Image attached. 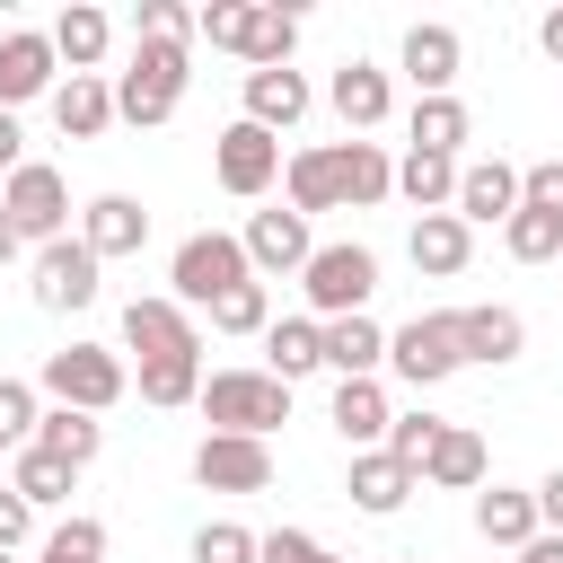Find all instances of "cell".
<instances>
[{"instance_id":"obj_1","label":"cell","mask_w":563,"mask_h":563,"mask_svg":"<svg viewBox=\"0 0 563 563\" xmlns=\"http://www.w3.org/2000/svg\"><path fill=\"white\" fill-rule=\"evenodd\" d=\"M282 185H290V211L317 220V211H369L396 194V158L378 141H325V150H290L282 158Z\"/></svg>"},{"instance_id":"obj_2","label":"cell","mask_w":563,"mask_h":563,"mask_svg":"<svg viewBox=\"0 0 563 563\" xmlns=\"http://www.w3.org/2000/svg\"><path fill=\"white\" fill-rule=\"evenodd\" d=\"M194 35L211 53H238L246 70H290V53H299V18L282 0H202Z\"/></svg>"},{"instance_id":"obj_3","label":"cell","mask_w":563,"mask_h":563,"mask_svg":"<svg viewBox=\"0 0 563 563\" xmlns=\"http://www.w3.org/2000/svg\"><path fill=\"white\" fill-rule=\"evenodd\" d=\"M194 88V44H158V35H132V70L114 79V123H141L158 132Z\"/></svg>"},{"instance_id":"obj_4","label":"cell","mask_w":563,"mask_h":563,"mask_svg":"<svg viewBox=\"0 0 563 563\" xmlns=\"http://www.w3.org/2000/svg\"><path fill=\"white\" fill-rule=\"evenodd\" d=\"M194 405H202L211 431H238V440H273L290 422V387L273 369H211Z\"/></svg>"},{"instance_id":"obj_5","label":"cell","mask_w":563,"mask_h":563,"mask_svg":"<svg viewBox=\"0 0 563 563\" xmlns=\"http://www.w3.org/2000/svg\"><path fill=\"white\" fill-rule=\"evenodd\" d=\"M299 290H308L317 325H334V317H369V290H378V255H369L361 238H334V246H317V255L299 264Z\"/></svg>"},{"instance_id":"obj_6","label":"cell","mask_w":563,"mask_h":563,"mask_svg":"<svg viewBox=\"0 0 563 563\" xmlns=\"http://www.w3.org/2000/svg\"><path fill=\"white\" fill-rule=\"evenodd\" d=\"M123 387H132V369H123L106 343H62V352H44V369H35V396H53V405H70V413H106V405H123Z\"/></svg>"},{"instance_id":"obj_7","label":"cell","mask_w":563,"mask_h":563,"mask_svg":"<svg viewBox=\"0 0 563 563\" xmlns=\"http://www.w3.org/2000/svg\"><path fill=\"white\" fill-rule=\"evenodd\" d=\"M238 282H255V273H246V246H238L229 229H194V238L167 255V299H176V308H211V299L238 290Z\"/></svg>"},{"instance_id":"obj_8","label":"cell","mask_w":563,"mask_h":563,"mask_svg":"<svg viewBox=\"0 0 563 563\" xmlns=\"http://www.w3.org/2000/svg\"><path fill=\"white\" fill-rule=\"evenodd\" d=\"M0 220L18 229V246H53V238H70V185H62V167L26 158L18 176H0Z\"/></svg>"},{"instance_id":"obj_9","label":"cell","mask_w":563,"mask_h":563,"mask_svg":"<svg viewBox=\"0 0 563 563\" xmlns=\"http://www.w3.org/2000/svg\"><path fill=\"white\" fill-rule=\"evenodd\" d=\"M387 369H396L405 387H440V378H457V369H466V352H457V308H431V317L396 325V334H387Z\"/></svg>"},{"instance_id":"obj_10","label":"cell","mask_w":563,"mask_h":563,"mask_svg":"<svg viewBox=\"0 0 563 563\" xmlns=\"http://www.w3.org/2000/svg\"><path fill=\"white\" fill-rule=\"evenodd\" d=\"M26 290H35V308H44V317H70V308H88V299L106 290V264H97L79 238H53V246H35Z\"/></svg>"},{"instance_id":"obj_11","label":"cell","mask_w":563,"mask_h":563,"mask_svg":"<svg viewBox=\"0 0 563 563\" xmlns=\"http://www.w3.org/2000/svg\"><path fill=\"white\" fill-rule=\"evenodd\" d=\"M211 176H220V194H238V202H255V194H273V176H282V141L264 132V123H229L220 141H211Z\"/></svg>"},{"instance_id":"obj_12","label":"cell","mask_w":563,"mask_h":563,"mask_svg":"<svg viewBox=\"0 0 563 563\" xmlns=\"http://www.w3.org/2000/svg\"><path fill=\"white\" fill-rule=\"evenodd\" d=\"M194 484H202V493H264V484H273V440L202 431V449H194Z\"/></svg>"},{"instance_id":"obj_13","label":"cell","mask_w":563,"mask_h":563,"mask_svg":"<svg viewBox=\"0 0 563 563\" xmlns=\"http://www.w3.org/2000/svg\"><path fill=\"white\" fill-rule=\"evenodd\" d=\"M53 88H62L53 35H44V26H9V35H0V114L35 106V97H53Z\"/></svg>"},{"instance_id":"obj_14","label":"cell","mask_w":563,"mask_h":563,"mask_svg":"<svg viewBox=\"0 0 563 563\" xmlns=\"http://www.w3.org/2000/svg\"><path fill=\"white\" fill-rule=\"evenodd\" d=\"M457 70H466V44L449 18H413L405 26V79L413 97H457Z\"/></svg>"},{"instance_id":"obj_15","label":"cell","mask_w":563,"mask_h":563,"mask_svg":"<svg viewBox=\"0 0 563 563\" xmlns=\"http://www.w3.org/2000/svg\"><path fill=\"white\" fill-rule=\"evenodd\" d=\"M449 211H457L466 229H501V220L519 211V167H510V158H457Z\"/></svg>"},{"instance_id":"obj_16","label":"cell","mask_w":563,"mask_h":563,"mask_svg":"<svg viewBox=\"0 0 563 563\" xmlns=\"http://www.w3.org/2000/svg\"><path fill=\"white\" fill-rule=\"evenodd\" d=\"M123 343H132L141 361H167V352H202V334H194V308H176L167 290H141V299L123 308Z\"/></svg>"},{"instance_id":"obj_17","label":"cell","mask_w":563,"mask_h":563,"mask_svg":"<svg viewBox=\"0 0 563 563\" xmlns=\"http://www.w3.org/2000/svg\"><path fill=\"white\" fill-rule=\"evenodd\" d=\"M325 106H334V114H343V132L361 141V132H378V123H387L396 88H387V70H378V62H361V53H352V62H334V79H325Z\"/></svg>"},{"instance_id":"obj_18","label":"cell","mask_w":563,"mask_h":563,"mask_svg":"<svg viewBox=\"0 0 563 563\" xmlns=\"http://www.w3.org/2000/svg\"><path fill=\"white\" fill-rule=\"evenodd\" d=\"M238 246H246V273H255V282H264V273H299V264L317 255V238H308L299 211H255V220L238 229Z\"/></svg>"},{"instance_id":"obj_19","label":"cell","mask_w":563,"mask_h":563,"mask_svg":"<svg viewBox=\"0 0 563 563\" xmlns=\"http://www.w3.org/2000/svg\"><path fill=\"white\" fill-rule=\"evenodd\" d=\"M79 246H88L97 264H114V255H141V246H150V211H141L132 194H97V202L79 211Z\"/></svg>"},{"instance_id":"obj_20","label":"cell","mask_w":563,"mask_h":563,"mask_svg":"<svg viewBox=\"0 0 563 563\" xmlns=\"http://www.w3.org/2000/svg\"><path fill=\"white\" fill-rule=\"evenodd\" d=\"M325 422L343 431V449L361 457V449H387V422H396V405H387V387L378 378H334V405H325Z\"/></svg>"},{"instance_id":"obj_21","label":"cell","mask_w":563,"mask_h":563,"mask_svg":"<svg viewBox=\"0 0 563 563\" xmlns=\"http://www.w3.org/2000/svg\"><path fill=\"white\" fill-rule=\"evenodd\" d=\"M343 493H352L369 519H396V510L422 493V475H413V466H396L387 449H361V457H352V475H343Z\"/></svg>"},{"instance_id":"obj_22","label":"cell","mask_w":563,"mask_h":563,"mask_svg":"<svg viewBox=\"0 0 563 563\" xmlns=\"http://www.w3.org/2000/svg\"><path fill=\"white\" fill-rule=\"evenodd\" d=\"M457 352H466V361H484V369H510V361L528 352L519 308H457Z\"/></svg>"},{"instance_id":"obj_23","label":"cell","mask_w":563,"mask_h":563,"mask_svg":"<svg viewBox=\"0 0 563 563\" xmlns=\"http://www.w3.org/2000/svg\"><path fill=\"white\" fill-rule=\"evenodd\" d=\"M308 106H317V88H308L299 70H246V123H264L273 141H282Z\"/></svg>"},{"instance_id":"obj_24","label":"cell","mask_w":563,"mask_h":563,"mask_svg":"<svg viewBox=\"0 0 563 563\" xmlns=\"http://www.w3.org/2000/svg\"><path fill=\"white\" fill-rule=\"evenodd\" d=\"M53 123H62V141H97V132L114 123V79H106V70L62 79V88H53Z\"/></svg>"},{"instance_id":"obj_25","label":"cell","mask_w":563,"mask_h":563,"mask_svg":"<svg viewBox=\"0 0 563 563\" xmlns=\"http://www.w3.org/2000/svg\"><path fill=\"white\" fill-rule=\"evenodd\" d=\"M466 141H475V114H466V97H413V114H405V150L457 158Z\"/></svg>"},{"instance_id":"obj_26","label":"cell","mask_w":563,"mask_h":563,"mask_svg":"<svg viewBox=\"0 0 563 563\" xmlns=\"http://www.w3.org/2000/svg\"><path fill=\"white\" fill-rule=\"evenodd\" d=\"M405 255H413V273H466V255H475V229L457 220V211H422L413 220V238H405Z\"/></svg>"},{"instance_id":"obj_27","label":"cell","mask_w":563,"mask_h":563,"mask_svg":"<svg viewBox=\"0 0 563 563\" xmlns=\"http://www.w3.org/2000/svg\"><path fill=\"white\" fill-rule=\"evenodd\" d=\"M264 369H273L282 387H299L308 369H325V325H317V317H273V325H264Z\"/></svg>"},{"instance_id":"obj_28","label":"cell","mask_w":563,"mask_h":563,"mask_svg":"<svg viewBox=\"0 0 563 563\" xmlns=\"http://www.w3.org/2000/svg\"><path fill=\"white\" fill-rule=\"evenodd\" d=\"M35 449L62 457L70 475H88L97 449H106V422H97V413H70V405H44V413H35Z\"/></svg>"},{"instance_id":"obj_29","label":"cell","mask_w":563,"mask_h":563,"mask_svg":"<svg viewBox=\"0 0 563 563\" xmlns=\"http://www.w3.org/2000/svg\"><path fill=\"white\" fill-rule=\"evenodd\" d=\"M484 431H466V422H449L440 440H431V457H422V484H440V493H484Z\"/></svg>"},{"instance_id":"obj_30","label":"cell","mask_w":563,"mask_h":563,"mask_svg":"<svg viewBox=\"0 0 563 563\" xmlns=\"http://www.w3.org/2000/svg\"><path fill=\"white\" fill-rule=\"evenodd\" d=\"M325 369L334 378H378L387 369V325L378 317H334L325 325Z\"/></svg>"},{"instance_id":"obj_31","label":"cell","mask_w":563,"mask_h":563,"mask_svg":"<svg viewBox=\"0 0 563 563\" xmlns=\"http://www.w3.org/2000/svg\"><path fill=\"white\" fill-rule=\"evenodd\" d=\"M106 44H114V18H106V9L70 0V9L53 18V62H70V79H79V70H97V62H106Z\"/></svg>"},{"instance_id":"obj_32","label":"cell","mask_w":563,"mask_h":563,"mask_svg":"<svg viewBox=\"0 0 563 563\" xmlns=\"http://www.w3.org/2000/svg\"><path fill=\"white\" fill-rule=\"evenodd\" d=\"M475 537L519 554V545L537 537V493H519V484H493V493H475Z\"/></svg>"},{"instance_id":"obj_33","label":"cell","mask_w":563,"mask_h":563,"mask_svg":"<svg viewBox=\"0 0 563 563\" xmlns=\"http://www.w3.org/2000/svg\"><path fill=\"white\" fill-rule=\"evenodd\" d=\"M396 194L413 202V220H422V211H449V194H457V158L405 150V158H396Z\"/></svg>"},{"instance_id":"obj_34","label":"cell","mask_w":563,"mask_h":563,"mask_svg":"<svg viewBox=\"0 0 563 563\" xmlns=\"http://www.w3.org/2000/svg\"><path fill=\"white\" fill-rule=\"evenodd\" d=\"M70 484H79V475H70L62 457H44L35 440H26L18 457H9V493H18L26 510H53V501H70Z\"/></svg>"},{"instance_id":"obj_35","label":"cell","mask_w":563,"mask_h":563,"mask_svg":"<svg viewBox=\"0 0 563 563\" xmlns=\"http://www.w3.org/2000/svg\"><path fill=\"white\" fill-rule=\"evenodd\" d=\"M194 396H202V352H167V361H141V405L176 413V405H194Z\"/></svg>"},{"instance_id":"obj_36","label":"cell","mask_w":563,"mask_h":563,"mask_svg":"<svg viewBox=\"0 0 563 563\" xmlns=\"http://www.w3.org/2000/svg\"><path fill=\"white\" fill-rule=\"evenodd\" d=\"M501 246H510L519 264H554V255H563V220H554V211H528V202H519V211L501 220Z\"/></svg>"},{"instance_id":"obj_37","label":"cell","mask_w":563,"mask_h":563,"mask_svg":"<svg viewBox=\"0 0 563 563\" xmlns=\"http://www.w3.org/2000/svg\"><path fill=\"white\" fill-rule=\"evenodd\" d=\"M264 325H273V290L264 282H238V290L211 299V334H264Z\"/></svg>"},{"instance_id":"obj_38","label":"cell","mask_w":563,"mask_h":563,"mask_svg":"<svg viewBox=\"0 0 563 563\" xmlns=\"http://www.w3.org/2000/svg\"><path fill=\"white\" fill-rule=\"evenodd\" d=\"M440 431H449L440 413H396V422H387V457L422 475V457H431V440H440Z\"/></svg>"},{"instance_id":"obj_39","label":"cell","mask_w":563,"mask_h":563,"mask_svg":"<svg viewBox=\"0 0 563 563\" xmlns=\"http://www.w3.org/2000/svg\"><path fill=\"white\" fill-rule=\"evenodd\" d=\"M44 563H106V519H62L44 537Z\"/></svg>"},{"instance_id":"obj_40","label":"cell","mask_w":563,"mask_h":563,"mask_svg":"<svg viewBox=\"0 0 563 563\" xmlns=\"http://www.w3.org/2000/svg\"><path fill=\"white\" fill-rule=\"evenodd\" d=\"M35 413H44V396H35L26 378H9V369H0V440H9V449H26V440H35Z\"/></svg>"},{"instance_id":"obj_41","label":"cell","mask_w":563,"mask_h":563,"mask_svg":"<svg viewBox=\"0 0 563 563\" xmlns=\"http://www.w3.org/2000/svg\"><path fill=\"white\" fill-rule=\"evenodd\" d=\"M194 563H255V528H238V519H202Z\"/></svg>"},{"instance_id":"obj_42","label":"cell","mask_w":563,"mask_h":563,"mask_svg":"<svg viewBox=\"0 0 563 563\" xmlns=\"http://www.w3.org/2000/svg\"><path fill=\"white\" fill-rule=\"evenodd\" d=\"M132 35H158V44H194V9H185V0H141V9H132Z\"/></svg>"},{"instance_id":"obj_43","label":"cell","mask_w":563,"mask_h":563,"mask_svg":"<svg viewBox=\"0 0 563 563\" xmlns=\"http://www.w3.org/2000/svg\"><path fill=\"white\" fill-rule=\"evenodd\" d=\"M519 202L563 220V158H537V167H519Z\"/></svg>"},{"instance_id":"obj_44","label":"cell","mask_w":563,"mask_h":563,"mask_svg":"<svg viewBox=\"0 0 563 563\" xmlns=\"http://www.w3.org/2000/svg\"><path fill=\"white\" fill-rule=\"evenodd\" d=\"M317 554H325V545H317L308 528H264V537H255V563H317Z\"/></svg>"},{"instance_id":"obj_45","label":"cell","mask_w":563,"mask_h":563,"mask_svg":"<svg viewBox=\"0 0 563 563\" xmlns=\"http://www.w3.org/2000/svg\"><path fill=\"white\" fill-rule=\"evenodd\" d=\"M26 537H35V510H26V501H18L9 484H0V554H18Z\"/></svg>"},{"instance_id":"obj_46","label":"cell","mask_w":563,"mask_h":563,"mask_svg":"<svg viewBox=\"0 0 563 563\" xmlns=\"http://www.w3.org/2000/svg\"><path fill=\"white\" fill-rule=\"evenodd\" d=\"M537 528H545V537H563V466L537 484Z\"/></svg>"},{"instance_id":"obj_47","label":"cell","mask_w":563,"mask_h":563,"mask_svg":"<svg viewBox=\"0 0 563 563\" xmlns=\"http://www.w3.org/2000/svg\"><path fill=\"white\" fill-rule=\"evenodd\" d=\"M537 44H545V62L563 70V9H545V18H537Z\"/></svg>"},{"instance_id":"obj_48","label":"cell","mask_w":563,"mask_h":563,"mask_svg":"<svg viewBox=\"0 0 563 563\" xmlns=\"http://www.w3.org/2000/svg\"><path fill=\"white\" fill-rule=\"evenodd\" d=\"M26 167V150H18V114H0V176H18Z\"/></svg>"},{"instance_id":"obj_49","label":"cell","mask_w":563,"mask_h":563,"mask_svg":"<svg viewBox=\"0 0 563 563\" xmlns=\"http://www.w3.org/2000/svg\"><path fill=\"white\" fill-rule=\"evenodd\" d=\"M519 563H563V537H545V528H537V537L519 545Z\"/></svg>"},{"instance_id":"obj_50","label":"cell","mask_w":563,"mask_h":563,"mask_svg":"<svg viewBox=\"0 0 563 563\" xmlns=\"http://www.w3.org/2000/svg\"><path fill=\"white\" fill-rule=\"evenodd\" d=\"M0 264H18V229L9 220H0Z\"/></svg>"},{"instance_id":"obj_51","label":"cell","mask_w":563,"mask_h":563,"mask_svg":"<svg viewBox=\"0 0 563 563\" xmlns=\"http://www.w3.org/2000/svg\"><path fill=\"white\" fill-rule=\"evenodd\" d=\"M317 563H352V554H317Z\"/></svg>"},{"instance_id":"obj_52","label":"cell","mask_w":563,"mask_h":563,"mask_svg":"<svg viewBox=\"0 0 563 563\" xmlns=\"http://www.w3.org/2000/svg\"><path fill=\"white\" fill-rule=\"evenodd\" d=\"M0 457H18V449H9V440H0Z\"/></svg>"},{"instance_id":"obj_53","label":"cell","mask_w":563,"mask_h":563,"mask_svg":"<svg viewBox=\"0 0 563 563\" xmlns=\"http://www.w3.org/2000/svg\"><path fill=\"white\" fill-rule=\"evenodd\" d=\"M0 563H18V554H0Z\"/></svg>"},{"instance_id":"obj_54","label":"cell","mask_w":563,"mask_h":563,"mask_svg":"<svg viewBox=\"0 0 563 563\" xmlns=\"http://www.w3.org/2000/svg\"><path fill=\"white\" fill-rule=\"evenodd\" d=\"M405 563H422V554H405Z\"/></svg>"}]
</instances>
